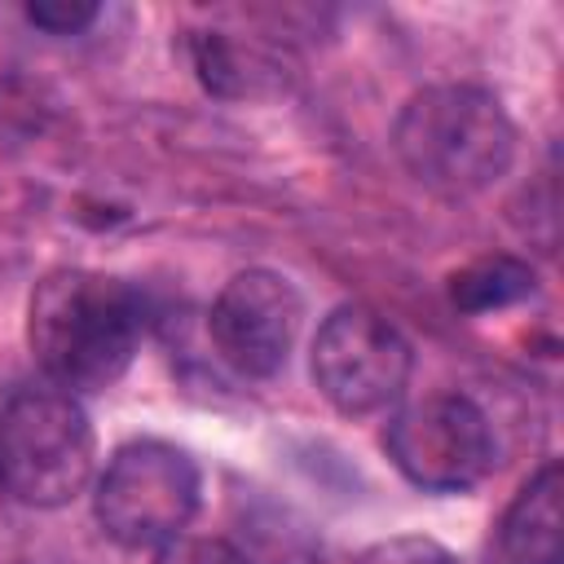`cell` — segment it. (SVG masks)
<instances>
[{
    "label": "cell",
    "instance_id": "obj_1",
    "mask_svg": "<svg viewBox=\"0 0 564 564\" xmlns=\"http://www.w3.org/2000/svg\"><path fill=\"white\" fill-rule=\"evenodd\" d=\"M26 339L48 383L66 392H101L137 352L141 300L110 273L53 269L31 295Z\"/></svg>",
    "mask_w": 564,
    "mask_h": 564
},
{
    "label": "cell",
    "instance_id": "obj_2",
    "mask_svg": "<svg viewBox=\"0 0 564 564\" xmlns=\"http://www.w3.org/2000/svg\"><path fill=\"white\" fill-rule=\"evenodd\" d=\"M392 145L423 189L471 198L507 176L516 159V123L502 101L476 84H432L401 106Z\"/></svg>",
    "mask_w": 564,
    "mask_h": 564
},
{
    "label": "cell",
    "instance_id": "obj_3",
    "mask_svg": "<svg viewBox=\"0 0 564 564\" xmlns=\"http://www.w3.org/2000/svg\"><path fill=\"white\" fill-rule=\"evenodd\" d=\"M93 476V423L57 383L18 388L0 410V485L22 507H62Z\"/></svg>",
    "mask_w": 564,
    "mask_h": 564
},
{
    "label": "cell",
    "instance_id": "obj_4",
    "mask_svg": "<svg viewBox=\"0 0 564 564\" xmlns=\"http://www.w3.org/2000/svg\"><path fill=\"white\" fill-rule=\"evenodd\" d=\"M93 511L119 546H163L198 511V463L167 441H132L97 476Z\"/></svg>",
    "mask_w": 564,
    "mask_h": 564
},
{
    "label": "cell",
    "instance_id": "obj_5",
    "mask_svg": "<svg viewBox=\"0 0 564 564\" xmlns=\"http://www.w3.org/2000/svg\"><path fill=\"white\" fill-rule=\"evenodd\" d=\"M313 383L339 414H379L401 401L410 383L405 335L366 304H339L313 335Z\"/></svg>",
    "mask_w": 564,
    "mask_h": 564
},
{
    "label": "cell",
    "instance_id": "obj_6",
    "mask_svg": "<svg viewBox=\"0 0 564 564\" xmlns=\"http://www.w3.org/2000/svg\"><path fill=\"white\" fill-rule=\"evenodd\" d=\"M397 471L432 494H463L494 467V432L485 410L463 392H432L401 405L383 432Z\"/></svg>",
    "mask_w": 564,
    "mask_h": 564
},
{
    "label": "cell",
    "instance_id": "obj_7",
    "mask_svg": "<svg viewBox=\"0 0 564 564\" xmlns=\"http://www.w3.org/2000/svg\"><path fill=\"white\" fill-rule=\"evenodd\" d=\"M304 300L291 278L273 269H242L234 273L207 317L216 352L242 375V379H273L300 335Z\"/></svg>",
    "mask_w": 564,
    "mask_h": 564
},
{
    "label": "cell",
    "instance_id": "obj_8",
    "mask_svg": "<svg viewBox=\"0 0 564 564\" xmlns=\"http://www.w3.org/2000/svg\"><path fill=\"white\" fill-rule=\"evenodd\" d=\"M564 467L546 458L511 498L502 516V551L511 564H560L564 555Z\"/></svg>",
    "mask_w": 564,
    "mask_h": 564
},
{
    "label": "cell",
    "instance_id": "obj_9",
    "mask_svg": "<svg viewBox=\"0 0 564 564\" xmlns=\"http://www.w3.org/2000/svg\"><path fill=\"white\" fill-rule=\"evenodd\" d=\"M538 286L533 269L516 256H485V260H471L467 269H458L449 278V300L463 308V313H489V308H507V304H520L529 300Z\"/></svg>",
    "mask_w": 564,
    "mask_h": 564
},
{
    "label": "cell",
    "instance_id": "obj_10",
    "mask_svg": "<svg viewBox=\"0 0 564 564\" xmlns=\"http://www.w3.org/2000/svg\"><path fill=\"white\" fill-rule=\"evenodd\" d=\"M189 62H194V75L203 79V88L216 97H251L273 75L269 62H260L251 48L242 53L229 35H216V31L189 35Z\"/></svg>",
    "mask_w": 564,
    "mask_h": 564
},
{
    "label": "cell",
    "instance_id": "obj_11",
    "mask_svg": "<svg viewBox=\"0 0 564 564\" xmlns=\"http://www.w3.org/2000/svg\"><path fill=\"white\" fill-rule=\"evenodd\" d=\"M352 564H458V560L423 533H401V538H383V542L366 546Z\"/></svg>",
    "mask_w": 564,
    "mask_h": 564
},
{
    "label": "cell",
    "instance_id": "obj_12",
    "mask_svg": "<svg viewBox=\"0 0 564 564\" xmlns=\"http://www.w3.org/2000/svg\"><path fill=\"white\" fill-rule=\"evenodd\" d=\"M154 564H251L234 542L225 538H189V533H176L172 542L159 546Z\"/></svg>",
    "mask_w": 564,
    "mask_h": 564
},
{
    "label": "cell",
    "instance_id": "obj_13",
    "mask_svg": "<svg viewBox=\"0 0 564 564\" xmlns=\"http://www.w3.org/2000/svg\"><path fill=\"white\" fill-rule=\"evenodd\" d=\"M26 18L48 35H75L97 18V4H88V0H35V4H26Z\"/></svg>",
    "mask_w": 564,
    "mask_h": 564
}]
</instances>
